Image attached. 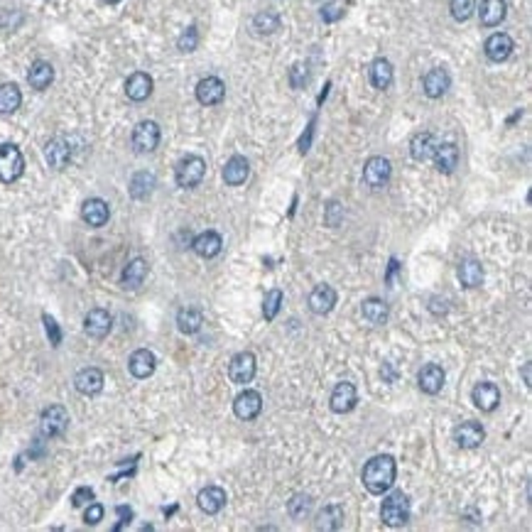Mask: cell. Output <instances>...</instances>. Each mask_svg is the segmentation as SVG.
Segmentation results:
<instances>
[{
	"label": "cell",
	"mask_w": 532,
	"mask_h": 532,
	"mask_svg": "<svg viewBox=\"0 0 532 532\" xmlns=\"http://www.w3.org/2000/svg\"><path fill=\"white\" fill-rule=\"evenodd\" d=\"M395 476H397V464L390 454H378V457H373L363 466V473H361L363 485L368 488V493L373 495L387 493V490L392 488V483H395Z\"/></svg>",
	"instance_id": "cell-1"
},
{
	"label": "cell",
	"mask_w": 532,
	"mask_h": 532,
	"mask_svg": "<svg viewBox=\"0 0 532 532\" xmlns=\"http://www.w3.org/2000/svg\"><path fill=\"white\" fill-rule=\"evenodd\" d=\"M380 520L387 528H402L410 520V498L402 490H395L380 505Z\"/></svg>",
	"instance_id": "cell-2"
},
{
	"label": "cell",
	"mask_w": 532,
	"mask_h": 532,
	"mask_svg": "<svg viewBox=\"0 0 532 532\" xmlns=\"http://www.w3.org/2000/svg\"><path fill=\"white\" fill-rule=\"evenodd\" d=\"M206 177V159L199 155H187L184 159H179L177 169H174V179L182 189H194L201 184V179Z\"/></svg>",
	"instance_id": "cell-3"
},
{
	"label": "cell",
	"mask_w": 532,
	"mask_h": 532,
	"mask_svg": "<svg viewBox=\"0 0 532 532\" xmlns=\"http://www.w3.org/2000/svg\"><path fill=\"white\" fill-rule=\"evenodd\" d=\"M25 172V157L18 145L13 143H3L0 145V182L13 184L23 177Z\"/></svg>",
	"instance_id": "cell-4"
},
{
	"label": "cell",
	"mask_w": 532,
	"mask_h": 532,
	"mask_svg": "<svg viewBox=\"0 0 532 532\" xmlns=\"http://www.w3.org/2000/svg\"><path fill=\"white\" fill-rule=\"evenodd\" d=\"M69 427V412L64 405H49L40 417V432L44 437H59Z\"/></svg>",
	"instance_id": "cell-5"
},
{
	"label": "cell",
	"mask_w": 532,
	"mask_h": 532,
	"mask_svg": "<svg viewBox=\"0 0 532 532\" xmlns=\"http://www.w3.org/2000/svg\"><path fill=\"white\" fill-rule=\"evenodd\" d=\"M255 370H258L255 356H253L250 351H241V353H236L234 358H231L229 378L234 380L236 385H246V383H250V380L255 378Z\"/></svg>",
	"instance_id": "cell-6"
},
{
	"label": "cell",
	"mask_w": 532,
	"mask_h": 532,
	"mask_svg": "<svg viewBox=\"0 0 532 532\" xmlns=\"http://www.w3.org/2000/svg\"><path fill=\"white\" fill-rule=\"evenodd\" d=\"M131 143L135 152H143V155L152 152V150L159 145V126L155 121H140L133 128Z\"/></svg>",
	"instance_id": "cell-7"
},
{
	"label": "cell",
	"mask_w": 532,
	"mask_h": 532,
	"mask_svg": "<svg viewBox=\"0 0 532 532\" xmlns=\"http://www.w3.org/2000/svg\"><path fill=\"white\" fill-rule=\"evenodd\" d=\"M390 174H392L390 159H387V157H380V155L370 157L368 162L363 164V182L368 184L370 189L385 187V184L390 182Z\"/></svg>",
	"instance_id": "cell-8"
},
{
	"label": "cell",
	"mask_w": 532,
	"mask_h": 532,
	"mask_svg": "<svg viewBox=\"0 0 532 532\" xmlns=\"http://www.w3.org/2000/svg\"><path fill=\"white\" fill-rule=\"evenodd\" d=\"M226 96V84L219 79V76H206L196 84V101L201 106H216L221 103Z\"/></svg>",
	"instance_id": "cell-9"
},
{
	"label": "cell",
	"mask_w": 532,
	"mask_h": 532,
	"mask_svg": "<svg viewBox=\"0 0 532 532\" xmlns=\"http://www.w3.org/2000/svg\"><path fill=\"white\" fill-rule=\"evenodd\" d=\"M81 219H84V224L91 226V229H101V226H106L108 219H111V209H108V204L103 199L91 196V199H86L84 206H81Z\"/></svg>",
	"instance_id": "cell-10"
},
{
	"label": "cell",
	"mask_w": 532,
	"mask_h": 532,
	"mask_svg": "<svg viewBox=\"0 0 532 532\" xmlns=\"http://www.w3.org/2000/svg\"><path fill=\"white\" fill-rule=\"evenodd\" d=\"M234 412L238 420H255L262 412V395L258 390H243L234 402Z\"/></svg>",
	"instance_id": "cell-11"
},
{
	"label": "cell",
	"mask_w": 532,
	"mask_h": 532,
	"mask_svg": "<svg viewBox=\"0 0 532 532\" xmlns=\"http://www.w3.org/2000/svg\"><path fill=\"white\" fill-rule=\"evenodd\" d=\"M483 439H485V430H483L481 422L468 420V422H461V425L454 430V442H457L461 449H476V447H481Z\"/></svg>",
	"instance_id": "cell-12"
},
{
	"label": "cell",
	"mask_w": 532,
	"mask_h": 532,
	"mask_svg": "<svg viewBox=\"0 0 532 532\" xmlns=\"http://www.w3.org/2000/svg\"><path fill=\"white\" fill-rule=\"evenodd\" d=\"M356 402H358V390H356L353 383L344 380V383H339L337 387H334L329 405H332V410L337 412V415H346V412L353 410Z\"/></svg>",
	"instance_id": "cell-13"
},
{
	"label": "cell",
	"mask_w": 532,
	"mask_h": 532,
	"mask_svg": "<svg viewBox=\"0 0 532 532\" xmlns=\"http://www.w3.org/2000/svg\"><path fill=\"white\" fill-rule=\"evenodd\" d=\"M84 329H86V334H89L91 339H106L108 334H111V329H113V319H111V314L106 312V309H101V307H96V309H91L89 314H86V319H84Z\"/></svg>",
	"instance_id": "cell-14"
},
{
	"label": "cell",
	"mask_w": 532,
	"mask_h": 532,
	"mask_svg": "<svg viewBox=\"0 0 532 532\" xmlns=\"http://www.w3.org/2000/svg\"><path fill=\"white\" fill-rule=\"evenodd\" d=\"M155 368H157V358H155L152 351L147 349H138L131 353V358H128V370H131L133 378H150V375L155 373Z\"/></svg>",
	"instance_id": "cell-15"
},
{
	"label": "cell",
	"mask_w": 532,
	"mask_h": 532,
	"mask_svg": "<svg viewBox=\"0 0 532 532\" xmlns=\"http://www.w3.org/2000/svg\"><path fill=\"white\" fill-rule=\"evenodd\" d=\"M471 400H473V405H476L481 412H493L495 407L500 405V387L495 385V383H488V380H483V383H478L471 390Z\"/></svg>",
	"instance_id": "cell-16"
},
{
	"label": "cell",
	"mask_w": 532,
	"mask_h": 532,
	"mask_svg": "<svg viewBox=\"0 0 532 532\" xmlns=\"http://www.w3.org/2000/svg\"><path fill=\"white\" fill-rule=\"evenodd\" d=\"M513 49H515L513 37L505 35V32L490 35V37L485 40V44H483V52H485V56H488L490 61H505L510 54H513Z\"/></svg>",
	"instance_id": "cell-17"
},
{
	"label": "cell",
	"mask_w": 532,
	"mask_h": 532,
	"mask_svg": "<svg viewBox=\"0 0 532 532\" xmlns=\"http://www.w3.org/2000/svg\"><path fill=\"white\" fill-rule=\"evenodd\" d=\"M196 505H199L206 515L221 513L226 505V490L221 488V485H206V488H201L199 495H196Z\"/></svg>",
	"instance_id": "cell-18"
},
{
	"label": "cell",
	"mask_w": 532,
	"mask_h": 532,
	"mask_svg": "<svg viewBox=\"0 0 532 532\" xmlns=\"http://www.w3.org/2000/svg\"><path fill=\"white\" fill-rule=\"evenodd\" d=\"M444 380H447V373L439 363H427L425 368L417 375V383H420V390L427 392V395H437L444 387Z\"/></svg>",
	"instance_id": "cell-19"
},
{
	"label": "cell",
	"mask_w": 532,
	"mask_h": 532,
	"mask_svg": "<svg viewBox=\"0 0 532 532\" xmlns=\"http://www.w3.org/2000/svg\"><path fill=\"white\" fill-rule=\"evenodd\" d=\"M334 304H337V290L332 285H317L309 294V309L319 317L332 312Z\"/></svg>",
	"instance_id": "cell-20"
},
{
	"label": "cell",
	"mask_w": 532,
	"mask_h": 532,
	"mask_svg": "<svg viewBox=\"0 0 532 532\" xmlns=\"http://www.w3.org/2000/svg\"><path fill=\"white\" fill-rule=\"evenodd\" d=\"M449 86H452V79H449V71L442 69V66L427 71L425 79H422V89L430 98H442L449 91Z\"/></svg>",
	"instance_id": "cell-21"
},
{
	"label": "cell",
	"mask_w": 532,
	"mask_h": 532,
	"mask_svg": "<svg viewBox=\"0 0 532 532\" xmlns=\"http://www.w3.org/2000/svg\"><path fill=\"white\" fill-rule=\"evenodd\" d=\"M44 159H47V164L52 169H64L71 159L69 143L61 140V138H52L47 145H44Z\"/></svg>",
	"instance_id": "cell-22"
},
{
	"label": "cell",
	"mask_w": 532,
	"mask_h": 532,
	"mask_svg": "<svg viewBox=\"0 0 532 532\" xmlns=\"http://www.w3.org/2000/svg\"><path fill=\"white\" fill-rule=\"evenodd\" d=\"M126 94L135 103L147 101L150 94H152V76L145 74V71H135V74H131L126 81Z\"/></svg>",
	"instance_id": "cell-23"
},
{
	"label": "cell",
	"mask_w": 532,
	"mask_h": 532,
	"mask_svg": "<svg viewBox=\"0 0 532 532\" xmlns=\"http://www.w3.org/2000/svg\"><path fill=\"white\" fill-rule=\"evenodd\" d=\"M103 373L98 368H84L74 375V387L81 395H98L103 390Z\"/></svg>",
	"instance_id": "cell-24"
},
{
	"label": "cell",
	"mask_w": 532,
	"mask_h": 532,
	"mask_svg": "<svg viewBox=\"0 0 532 532\" xmlns=\"http://www.w3.org/2000/svg\"><path fill=\"white\" fill-rule=\"evenodd\" d=\"M224 248V238H221L216 231H204L192 241V250L199 258H216Z\"/></svg>",
	"instance_id": "cell-25"
},
{
	"label": "cell",
	"mask_w": 532,
	"mask_h": 532,
	"mask_svg": "<svg viewBox=\"0 0 532 532\" xmlns=\"http://www.w3.org/2000/svg\"><path fill=\"white\" fill-rule=\"evenodd\" d=\"M432 159H435V167L442 174H452L459 164V147L454 143H442V145L435 147L432 152Z\"/></svg>",
	"instance_id": "cell-26"
},
{
	"label": "cell",
	"mask_w": 532,
	"mask_h": 532,
	"mask_svg": "<svg viewBox=\"0 0 532 532\" xmlns=\"http://www.w3.org/2000/svg\"><path fill=\"white\" fill-rule=\"evenodd\" d=\"M459 282H461L464 287H468V290H473V287H481L483 285V265L478 260H473V258H468V260H461L459 262Z\"/></svg>",
	"instance_id": "cell-27"
},
{
	"label": "cell",
	"mask_w": 532,
	"mask_h": 532,
	"mask_svg": "<svg viewBox=\"0 0 532 532\" xmlns=\"http://www.w3.org/2000/svg\"><path fill=\"white\" fill-rule=\"evenodd\" d=\"M508 15V5L505 0H483L481 8H478V20H481L483 28H495L500 25Z\"/></svg>",
	"instance_id": "cell-28"
},
{
	"label": "cell",
	"mask_w": 532,
	"mask_h": 532,
	"mask_svg": "<svg viewBox=\"0 0 532 532\" xmlns=\"http://www.w3.org/2000/svg\"><path fill=\"white\" fill-rule=\"evenodd\" d=\"M28 81H30V86H32L35 91L49 89L52 81H54V66H52L49 61H44V59H37L32 66H30Z\"/></svg>",
	"instance_id": "cell-29"
},
{
	"label": "cell",
	"mask_w": 532,
	"mask_h": 532,
	"mask_svg": "<svg viewBox=\"0 0 532 532\" xmlns=\"http://www.w3.org/2000/svg\"><path fill=\"white\" fill-rule=\"evenodd\" d=\"M248 174H250L248 159L241 157V155H234L224 167V182L231 184V187H238V184H243L248 179Z\"/></svg>",
	"instance_id": "cell-30"
},
{
	"label": "cell",
	"mask_w": 532,
	"mask_h": 532,
	"mask_svg": "<svg viewBox=\"0 0 532 532\" xmlns=\"http://www.w3.org/2000/svg\"><path fill=\"white\" fill-rule=\"evenodd\" d=\"M145 277H147V262L143 260V258H133L126 265V270H123L121 282L128 290H138V287L145 282Z\"/></svg>",
	"instance_id": "cell-31"
},
{
	"label": "cell",
	"mask_w": 532,
	"mask_h": 532,
	"mask_svg": "<svg viewBox=\"0 0 532 532\" xmlns=\"http://www.w3.org/2000/svg\"><path fill=\"white\" fill-rule=\"evenodd\" d=\"M361 314L368 324L373 327H383L387 322V304L378 297H368L363 304H361Z\"/></svg>",
	"instance_id": "cell-32"
},
{
	"label": "cell",
	"mask_w": 532,
	"mask_h": 532,
	"mask_svg": "<svg viewBox=\"0 0 532 532\" xmlns=\"http://www.w3.org/2000/svg\"><path fill=\"white\" fill-rule=\"evenodd\" d=\"M435 147H437V143H435V135H432V133H417L410 143V155H412V159H417V162H427V159H432Z\"/></svg>",
	"instance_id": "cell-33"
},
{
	"label": "cell",
	"mask_w": 532,
	"mask_h": 532,
	"mask_svg": "<svg viewBox=\"0 0 532 532\" xmlns=\"http://www.w3.org/2000/svg\"><path fill=\"white\" fill-rule=\"evenodd\" d=\"M155 187H157V179H155V174L143 169V172L133 174V179H131V196H133V199H138V201H143V199H147V196L155 192Z\"/></svg>",
	"instance_id": "cell-34"
},
{
	"label": "cell",
	"mask_w": 532,
	"mask_h": 532,
	"mask_svg": "<svg viewBox=\"0 0 532 532\" xmlns=\"http://www.w3.org/2000/svg\"><path fill=\"white\" fill-rule=\"evenodd\" d=\"M370 84L380 91H385L387 86L392 84V64L385 56H378V59L370 64Z\"/></svg>",
	"instance_id": "cell-35"
},
{
	"label": "cell",
	"mask_w": 532,
	"mask_h": 532,
	"mask_svg": "<svg viewBox=\"0 0 532 532\" xmlns=\"http://www.w3.org/2000/svg\"><path fill=\"white\" fill-rule=\"evenodd\" d=\"M201 324H204V314H201V309H196V307L179 309L177 327H179V332H182V334H196L201 329Z\"/></svg>",
	"instance_id": "cell-36"
},
{
	"label": "cell",
	"mask_w": 532,
	"mask_h": 532,
	"mask_svg": "<svg viewBox=\"0 0 532 532\" xmlns=\"http://www.w3.org/2000/svg\"><path fill=\"white\" fill-rule=\"evenodd\" d=\"M23 103V94H20L18 84H3L0 86V113L3 116H10L15 113Z\"/></svg>",
	"instance_id": "cell-37"
},
{
	"label": "cell",
	"mask_w": 532,
	"mask_h": 532,
	"mask_svg": "<svg viewBox=\"0 0 532 532\" xmlns=\"http://www.w3.org/2000/svg\"><path fill=\"white\" fill-rule=\"evenodd\" d=\"M344 525V508L341 505H327V508L319 513L317 520V530H339Z\"/></svg>",
	"instance_id": "cell-38"
},
{
	"label": "cell",
	"mask_w": 532,
	"mask_h": 532,
	"mask_svg": "<svg viewBox=\"0 0 532 532\" xmlns=\"http://www.w3.org/2000/svg\"><path fill=\"white\" fill-rule=\"evenodd\" d=\"M253 30L258 35H272L280 30V15L272 13V10H262L253 18Z\"/></svg>",
	"instance_id": "cell-39"
},
{
	"label": "cell",
	"mask_w": 532,
	"mask_h": 532,
	"mask_svg": "<svg viewBox=\"0 0 532 532\" xmlns=\"http://www.w3.org/2000/svg\"><path fill=\"white\" fill-rule=\"evenodd\" d=\"M312 508H314V500H312V495H309V493L292 495V500L287 503V513H290L294 520H304L309 513H312Z\"/></svg>",
	"instance_id": "cell-40"
},
{
	"label": "cell",
	"mask_w": 532,
	"mask_h": 532,
	"mask_svg": "<svg viewBox=\"0 0 532 532\" xmlns=\"http://www.w3.org/2000/svg\"><path fill=\"white\" fill-rule=\"evenodd\" d=\"M282 299H285L282 290H270L265 294V302H262V317H265V322H272L277 317V312L282 307Z\"/></svg>",
	"instance_id": "cell-41"
},
{
	"label": "cell",
	"mask_w": 532,
	"mask_h": 532,
	"mask_svg": "<svg viewBox=\"0 0 532 532\" xmlns=\"http://www.w3.org/2000/svg\"><path fill=\"white\" fill-rule=\"evenodd\" d=\"M473 0H449V10H452V18L457 23H466L468 18L473 15Z\"/></svg>",
	"instance_id": "cell-42"
},
{
	"label": "cell",
	"mask_w": 532,
	"mask_h": 532,
	"mask_svg": "<svg viewBox=\"0 0 532 532\" xmlns=\"http://www.w3.org/2000/svg\"><path fill=\"white\" fill-rule=\"evenodd\" d=\"M196 44H199V32H196V28L192 25V28H187L182 35H179L177 47H179V52H194Z\"/></svg>",
	"instance_id": "cell-43"
},
{
	"label": "cell",
	"mask_w": 532,
	"mask_h": 532,
	"mask_svg": "<svg viewBox=\"0 0 532 532\" xmlns=\"http://www.w3.org/2000/svg\"><path fill=\"white\" fill-rule=\"evenodd\" d=\"M103 505L101 503H91L89 508H86V513H84V523L86 525H98L103 520Z\"/></svg>",
	"instance_id": "cell-44"
},
{
	"label": "cell",
	"mask_w": 532,
	"mask_h": 532,
	"mask_svg": "<svg viewBox=\"0 0 532 532\" xmlns=\"http://www.w3.org/2000/svg\"><path fill=\"white\" fill-rule=\"evenodd\" d=\"M307 66L304 64H294L292 69H290V81H292V86L294 89H302L304 84H307Z\"/></svg>",
	"instance_id": "cell-45"
},
{
	"label": "cell",
	"mask_w": 532,
	"mask_h": 532,
	"mask_svg": "<svg viewBox=\"0 0 532 532\" xmlns=\"http://www.w3.org/2000/svg\"><path fill=\"white\" fill-rule=\"evenodd\" d=\"M42 322H44V329H47V334H49L52 346H59L61 344V332H59V327H56V322L49 317V314H42Z\"/></svg>",
	"instance_id": "cell-46"
},
{
	"label": "cell",
	"mask_w": 532,
	"mask_h": 532,
	"mask_svg": "<svg viewBox=\"0 0 532 532\" xmlns=\"http://www.w3.org/2000/svg\"><path fill=\"white\" fill-rule=\"evenodd\" d=\"M341 15H344V10H341L339 3H329V5H324V10H322V18L327 20V23H337Z\"/></svg>",
	"instance_id": "cell-47"
},
{
	"label": "cell",
	"mask_w": 532,
	"mask_h": 532,
	"mask_svg": "<svg viewBox=\"0 0 532 532\" xmlns=\"http://www.w3.org/2000/svg\"><path fill=\"white\" fill-rule=\"evenodd\" d=\"M89 500H94V490L86 488V485H84V488H79L74 495H71V505H74V508H79V505L89 503Z\"/></svg>",
	"instance_id": "cell-48"
},
{
	"label": "cell",
	"mask_w": 532,
	"mask_h": 532,
	"mask_svg": "<svg viewBox=\"0 0 532 532\" xmlns=\"http://www.w3.org/2000/svg\"><path fill=\"white\" fill-rule=\"evenodd\" d=\"M118 515H121V523H118L116 525V530H121L123 528V525H128V523H131V518H133V510L131 508H126V505H121V508H118Z\"/></svg>",
	"instance_id": "cell-49"
},
{
	"label": "cell",
	"mask_w": 532,
	"mask_h": 532,
	"mask_svg": "<svg viewBox=\"0 0 532 532\" xmlns=\"http://www.w3.org/2000/svg\"><path fill=\"white\" fill-rule=\"evenodd\" d=\"M523 378H525V385H532V380H530V363H525L523 365Z\"/></svg>",
	"instance_id": "cell-50"
},
{
	"label": "cell",
	"mask_w": 532,
	"mask_h": 532,
	"mask_svg": "<svg viewBox=\"0 0 532 532\" xmlns=\"http://www.w3.org/2000/svg\"><path fill=\"white\" fill-rule=\"evenodd\" d=\"M101 3H108V5H116V3H121V0H101Z\"/></svg>",
	"instance_id": "cell-51"
}]
</instances>
